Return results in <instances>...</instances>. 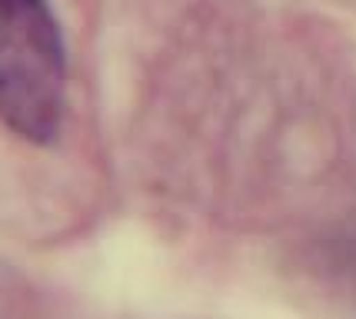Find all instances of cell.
Instances as JSON below:
<instances>
[{"instance_id": "obj_1", "label": "cell", "mask_w": 356, "mask_h": 319, "mask_svg": "<svg viewBox=\"0 0 356 319\" xmlns=\"http://www.w3.org/2000/svg\"><path fill=\"white\" fill-rule=\"evenodd\" d=\"M67 57L50 0H0V120L50 143L63 120Z\"/></svg>"}]
</instances>
